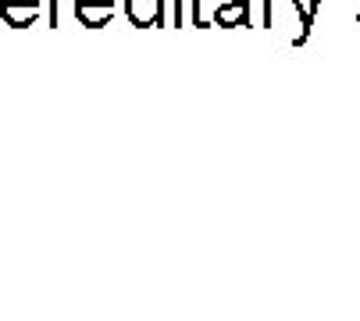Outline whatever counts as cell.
Listing matches in <instances>:
<instances>
[{
  "mask_svg": "<svg viewBox=\"0 0 360 321\" xmlns=\"http://www.w3.org/2000/svg\"><path fill=\"white\" fill-rule=\"evenodd\" d=\"M125 18L136 29H161L165 25V0H125Z\"/></svg>",
  "mask_w": 360,
  "mask_h": 321,
  "instance_id": "1",
  "label": "cell"
},
{
  "mask_svg": "<svg viewBox=\"0 0 360 321\" xmlns=\"http://www.w3.org/2000/svg\"><path fill=\"white\" fill-rule=\"evenodd\" d=\"M43 0H0V18H4L11 29H29L39 15Z\"/></svg>",
  "mask_w": 360,
  "mask_h": 321,
  "instance_id": "2",
  "label": "cell"
},
{
  "mask_svg": "<svg viewBox=\"0 0 360 321\" xmlns=\"http://www.w3.org/2000/svg\"><path fill=\"white\" fill-rule=\"evenodd\" d=\"M115 15V0H75V18L86 29H104Z\"/></svg>",
  "mask_w": 360,
  "mask_h": 321,
  "instance_id": "3",
  "label": "cell"
},
{
  "mask_svg": "<svg viewBox=\"0 0 360 321\" xmlns=\"http://www.w3.org/2000/svg\"><path fill=\"white\" fill-rule=\"evenodd\" d=\"M214 25L218 29H246L250 25V0H218Z\"/></svg>",
  "mask_w": 360,
  "mask_h": 321,
  "instance_id": "4",
  "label": "cell"
},
{
  "mask_svg": "<svg viewBox=\"0 0 360 321\" xmlns=\"http://www.w3.org/2000/svg\"><path fill=\"white\" fill-rule=\"evenodd\" d=\"M193 22H196L200 29H207V22H203V15H200V0H193Z\"/></svg>",
  "mask_w": 360,
  "mask_h": 321,
  "instance_id": "5",
  "label": "cell"
},
{
  "mask_svg": "<svg viewBox=\"0 0 360 321\" xmlns=\"http://www.w3.org/2000/svg\"><path fill=\"white\" fill-rule=\"evenodd\" d=\"M356 4H360V0H356ZM356 22H360V15H356Z\"/></svg>",
  "mask_w": 360,
  "mask_h": 321,
  "instance_id": "6",
  "label": "cell"
}]
</instances>
